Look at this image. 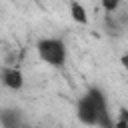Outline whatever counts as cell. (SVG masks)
I'll return each mask as SVG.
<instances>
[{
    "label": "cell",
    "mask_w": 128,
    "mask_h": 128,
    "mask_svg": "<svg viewBox=\"0 0 128 128\" xmlns=\"http://www.w3.org/2000/svg\"><path fill=\"white\" fill-rule=\"evenodd\" d=\"M76 116L82 124L86 126H102V128H112L114 118L108 108V98L102 88L90 86L76 102Z\"/></svg>",
    "instance_id": "1"
},
{
    "label": "cell",
    "mask_w": 128,
    "mask_h": 128,
    "mask_svg": "<svg viewBox=\"0 0 128 128\" xmlns=\"http://www.w3.org/2000/svg\"><path fill=\"white\" fill-rule=\"evenodd\" d=\"M36 54L38 58L52 66V68H62L66 64V58H68V48H66V42L58 36H46V38H40L36 42Z\"/></svg>",
    "instance_id": "2"
},
{
    "label": "cell",
    "mask_w": 128,
    "mask_h": 128,
    "mask_svg": "<svg viewBox=\"0 0 128 128\" xmlns=\"http://www.w3.org/2000/svg\"><path fill=\"white\" fill-rule=\"evenodd\" d=\"M0 82H2L8 90L18 92V90L24 88V74H22V70L16 68V66H6V68H2V72H0Z\"/></svg>",
    "instance_id": "3"
},
{
    "label": "cell",
    "mask_w": 128,
    "mask_h": 128,
    "mask_svg": "<svg viewBox=\"0 0 128 128\" xmlns=\"http://www.w3.org/2000/svg\"><path fill=\"white\" fill-rule=\"evenodd\" d=\"M24 124H26V118H24L22 110H18V108L0 110V126H4V128H18V126H24Z\"/></svg>",
    "instance_id": "4"
},
{
    "label": "cell",
    "mask_w": 128,
    "mask_h": 128,
    "mask_svg": "<svg viewBox=\"0 0 128 128\" xmlns=\"http://www.w3.org/2000/svg\"><path fill=\"white\" fill-rule=\"evenodd\" d=\"M70 18L76 22V24H88V10L86 6L80 2V0H70Z\"/></svg>",
    "instance_id": "5"
},
{
    "label": "cell",
    "mask_w": 128,
    "mask_h": 128,
    "mask_svg": "<svg viewBox=\"0 0 128 128\" xmlns=\"http://www.w3.org/2000/svg\"><path fill=\"white\" fill-rule=\"evenodd\" d=\"M100 6L104 10V14H116L122 6V0H100Z\"/></svg>",
    "instance_id": "6"
},
{
    "label": "cell",
    "mask_w": 128,
    "mask_h": 128,
    "mask_svg": "<svg viewBox=\"0 0 128 128\" xmlns=\"http://www.w3.org/2000/svg\"><path fill=\"white\" fill-rule=\"evenodd\" d=\"M114 126L116 128H128V108H120L116 118H114Z\"/></svg>",
    "instance_id": "7"
},
{
    "label": "cell",
    "mask_w": 128,
    "mask_h": 128,
    "mask_svg": "<svg viewBox=\"0 0 128 128\" xmlns=\"http://www.w3.org/2000/svg\"><path fill=\"white\" fill-rule=\"evenodd\" d=\"M120 64H122L124 70H128V52H124V54L120 56Z\"/></svg>",
    "instance_id": "8"
}]
</instances>
